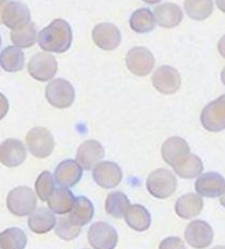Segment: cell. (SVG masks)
Returning a JSON list of instances; mask_svg holds the SVG:
<instances>
[{
    "label": "cell",
    "instance_id": "obj_1",
    "mask_svg": "<svg viewBox=\"0 0 225 249\" xmlns=\"http://www.w3.org/2000/svg\"><path fill=\"white\" fill-rule=\"evenodd\" d=\"M72 42V27L63 19H55L38 35V46L44 52L62 54L70 48Z\"/></svg>",
    "mask_w": 225,
    "mask_h": 249
},
{
    "label": "cell",
    "instance_id": "obj_2",
    "mask_svg": "<svg viewBox=\"0 0 225 249\" xmlns=\"http://www.w3.org/2000/svg\"><path fill=\"white\" fill-rule=\"evenodd\" d=\"M7 209L17 217L31 215L37 210V196L28 186H18L7 196Z\"/></svg>",
    "mask_w": 225,
    "mask_h": 249
},
{
    "label": "cell",
    "instance_id": "obj_3",
    "mask_svg": "<svg viewBox=\"0 0 225 249\" xmlns=\"http://www.w3.org/2000/svg\"><path fill=\"white\" fill-rule=\"evenodd\" d=\"M147 190L154 198L166 199L175 192L177 180L167 169H156L150 175L146 180Z\"/></svg>",
    "mask_w": 225,
    "mask_h": 249
},
{
    "label": "cell",
    "instance_id": "obj_4",
    "mask_svg": "<svg viewBox=\"0 0 225 249\" xmlns=\"http://www.w3.org/2000/svg\"><path fill=\"white\" fill-rule=\"evenodd\" d=\"M75 89L72 83L63 78H56L47 85L46 98L56 108L70 107L75 102Z\"/></svg>",
    "mask_w": 225,
    "mask_h": 249
},
{
    "label": "cell",
    "instance_id": "obj_5",
    "mask_svg": "<svg viewBox=\"0 0 225 249\" xmlns=\"http://www.w3.org/2000/svg\"><path fill=\"white\" fill-rule=\"evenodd\" d=\"M26 144L32 155L38 159H46L54 150V136L43 127H35L26 135Z\"/></svg>",
    "mask_w": 225,
    "mask_h": 249
},
{
    "label": "cell",
    "instance_id": "obj_6",
    "mask_svg": "<svg viewBox=\"0 0 225 249\" xmlns=\"http://www.w3.org/2000/svg\"><path fill=\"white\" fill-rule=\"evenodd\" d=\"M201 124L206 130L212 133L225 129V94L212 100L202 109Z\"/></svg>",
    "mask_w": 225,
    "mask_h": 249
},
{
    "label": "cell",
    "instance_id": "obj_7",
    "mask_svg": "<svg viewBox=\"0 0 225 249\" xmlns=\"http://www.w3.org/2000/svg\"><path fill=\"white\" fill-rule=\"evenodd\" d=\"M155 60L149 49L145 47H134L126 55V67L133 75L145 77L152 72Z\"/></svg>",
    "mask_w": 225,
    "mask_h": 249
},
{
    "label": "cell",
    "instance_id": "obj_8",
    "mask_svg": "<svg viewBox=\"0 0 225 249\" xmlns=\"http://www.w3.org/2000/svg\"><path fill=\"white\" fill-rule=\"evenodd\" d=\"M88 240L94 249H114L118 244V234L111 225L98 221L89 228Z\"/></svg>",
    "mask_w": 225,
    "mask_h": 249
},
{
    "label": "cell",
    "instance_id": "obj_9",
    "mask_svg": "<svg viewBox=\"0 0 225 249\" xmlns=\"http://www.w3.org/2000/svg\"><path fill=\"white\" fill-rule=\"evenodd\" d=\"M2 23L12 31L21 29L31 23V12L20 1H6L1 17Z\"/></svg>",
    "mask_w": 225,
    "mask_h": 249
},
{
    "label": "cell",
    "instance_id": "obj_10",
    "mask_svg": "<svg viewBox=\"0 0 225 249\" xmlns=\"http://www.w3.org/2000/svg\"><path fill=\"white\" fill-rule=\"evenodd\" d=\"M28 72L34 79L48 82L57 72V62L53 55L38 53L31 58L28 63Z\"/></svg>",
    "mask_w": 225,
    "mask_h": 249
},
{
    "label": "cell",
    "instance_id": "obj_11",
    "mask_svg": "<svg viewBox=\"0 0 225 249\" xmlns=\"http://www.w3.org/2000/svg\"><path fill=\"white\" fill-rule=\"evenodd\" d=\"M153 87L162 94H173L181 87V76L175 68L162 65L152 76Z\"/></svg>",
    "mask_w": 225,
    "mask_h": 249
},
{
    "label": "cell",
    "instance_id": "obj_12",
    "mask_svg": "<svg viewBox=\"0 0 225 249\" xmlns=\"http://www.w3.org/2000/svg\"><path fill=\"white\" fill-rule=\"evenodd\" d=\"M185 238L190 247L204 249L211 245L214 240V231L208 222L194 220L186 227Z\"/></svg>",
    "mask_w": 225,
    "mask_h": 249
},
{
    "label": "cell",
    "instance_id": "obj_13",
    "mask_svg": "<svg viewBox=\"0 0 225 249\" xmlns=\"http://www.w3.org/2000/svg\"><path fill=\"white\" fill-rule=\"evenodd\" d=\"M161 155L164 161L174 168L190 155V148L185 139L171 136L162 144Z\"/></svg>",
    "mask_w": 225,
    "mask_h": 249
},
{
    "label": "cell",
    "instance_id": "obj_14",
    "mask_svg": "<svg viewBox=\"0 0 225 249\" xmlns=\"http://www.w3.org/2000/svg\"><path fill=\"white\" fill-rule=\"evenodd\" d=\"M93 40L97 47L103 50H114L121 42V33L113 23H98L93 29Z\"/></svg>",
    "mask_w": 225,
    "mask_h": 249
},
{
    "label": "cell",
    "instance_id": "obj_15",
    "mask_svg": "<svg viewBox=\"0 0 225 249\" xmlns=\"http://www.w3.org/2000/svg\"><path fill=\"white\" fill-rule=\"evenodd\" d=\"M93 177L97 185L103 189H114L123 179V173L119 165L114 162H100L94 168Z\"/></svg>",
    "mask_w": 225,
    "mask_h": 249
},
{
    "label": "cell",
    "instance_id": "obj_16",
    "mask_svg": "<svg viewBox=\"0 0 225 249\" xmlns=\"http://www.w3.org/2000/svg\"><path fill=\"white\" fill-rule=\"evenodd\" d=\"M105 155L104 147L98 141L88 140L83 142L76 153L77 163L85 170H91L98 164Z\"/></svg>",
    "mask_w": 225,
    "mask_h": 249
},
{
    "label": "cell",
    "instance_id": "obj_17",
    "mask_svg": "<svg viewBox=\"0 0 225 249\" xmlns=\"http://www.w3.org/2000/svg\"><path fill=\"white\" fill-rule=\"evenodd\" d=\"M83 176L81 165L74 160L62 161L55 169L54 180L61 188L69 189L75 186Z\"/></svg>",
    "mask_w": 225,
    "mask_h": 249
},
{
    "label": "cell",
    "instance_id": "obj_18",
    "mask_svg": "<svg viewBox=\"0 0 225 249\" xmlns=\"http://www.w3.org/2000/svg\"><path fill=\"white\" fill-rule=\"evenodd\" d=\"M195 190L202 197L217 198L225 192V179L217 173L203 174L195 182Z\"/></svg>",
    "mask_w": 225,
    "mask_h": 249
},
{
    "label": "cell",
    "instance_id": "obj_19",
    "mask_svg": "<svg viewBox=\"0 0 225 249\" xmlns=\"http://www.w3.org/2000/svg\"><path fill=\"white\" fill-rule=\"evenodd\" d=\"M26 148L18 139H7L0 144V163L6 167H19L26 160Z\"/></svg>",
    "mask_w": 225,
    "mask_h": 249
},
{
    "label": "cell",
    "instance_id": "obj_20",
    "mask_svg": "<svg viewBox=\"0 0 225 249\" xmlns=\"http://www.w3.org/2000/svg\"><path fill=\"white\" fill-rule=\"evenodd\" d=\"M154 18L160 27L173 28L179 26L183 19V12L179 5L166 2L156 6L154 10Z\"/></svg>",
    "mask_w": 225,
    "mask_h": 249
},
{
    "label": "cell",
    "instance_id": "obj_21",
    "mask_svg": "<svg viewBox=\"0 0 225 249\" xmlns=\"http://www.w3.org/2000/svg\"><path fill=\"white\" fill-rule=\"evenodd\" d=\"M56 226V218L50 210L40 207L29 215L28 227L37 234H46Z\"/></svg>",
    "mask_w": 225,
    "mask_h": 249
},
{
    "label": "cell",
    "instance_id": "obj_22",
    "mask_svg": "<svg viewBox=\"0 0 225 249\" xmlns=\"http://www.w3.org/2000/svg\"><path fill=\"white\" fill-rule=\"evenodd\" d=\"M203 210V200L198 195L187 194L177 199L175 212L182 219H192L197 217Z\"/></svg>",
    "mask_w": 225,
    "mask_h": 249
},
{
    "label": "cell",
    "instance_id": "obj_23",
    "mask_svg": "<svg viewBox=\"0 0 225 249\" xmlns=\"http://www.w3.org/2000/svg\"><path fill=\"white\" fill-rule=\"evenodd\" d=\"M76 198L70 190L64 188L55 189L48 199V207L56 214H67L70 213L75 205Z\"/></svg>",
    "mask_w": 225,
    "mask_h": 249
},
{
    "label": "cell",
    "instance_id": "obj_24",
    "mask_svg": "<svg viewBox=\"0 0 225 249\" xmlns=\"http://www.w3.org/2000/svg\"><path fill=\"white\" fill-rule=\"evenodd\" d=\"M125 220L126 224L137 232L147 231L152 224V218L146 207L138 205V204L130 206L125 214Z\"/></svg>",
    "mask_w": 225,
    "mask_h": 249
},
{
    "label": "cell",
    "instance_id": "obj_25",
    "mask_svg": "<svg viewBox=\"0 0 225 249\" xmlns=\"http://www.w3.org/2000/svg\"><path fill=\"white\" fill-rule=\"evenodd\" d=\"M0 65L7 72H18L23 69L25 54L17 47H6L0 53Z\"/></svg>",
    "mask_w": 225,
    "mask_h": 249
},
{
    "label": "cell",
    "instance_id": "obj_26",
    "mask_svg": "<svg viewBox=\"0 0 225 249\" xmlns=\"http://www.w3.org/2000/svg\"><path fill=\"white\" fill-rule=\"evenodd\" d=\"M94 209L93 203L88 199L87 197H79L76 198L75 205H74L73 210L69 213V217L72 220L75 222L78 226H84V225L89 224L91 219L94 218Z\"/></svg>",
    "mask_w": 225,
    "mask_h": 249
},
{
    "label": "cell",
    "instance_id": "obj_27",
    "mask_svg": "<svg viewBox=\"0 0 225 249\" xmlns=\"http://www.w3.org/2000/svg\"><path fill=\"white\" fill-rule=\"evenodd\" d=\"M155 18L154 13L149 8H139L130 18V27L135 33L146 34L152 32L155 27Z\"/></svg>",
    "mask_w": 225,
    "mask_h": 249
},
{
    "label": "cell",
    "instance_id": "obj_28",
    "mask_svg": "<svg viewBox=\"0 0 225 249\" xmlns=\"http://www.w3.org/2000/svg\"><path fill=\"white\" fill-rule=\"evenodd\" d=\"M130 200L123 192L115 191L108 195L105 200V211L111 217L120 219L125 217L127 210L130 209Z\"/></svg>",
    "mask_w": 225,
    "mask_h": 249
},
{
    "label": "cell",
    "instance_id": "obj_29",
    "mask_svg": "<svg viewBox=\"0 0 225 249\" xmlns=\"http://www.w3.org/2000/svg\"><path fill=\"white\" fill-rule=\"evenodd\" d=\"M27 235L21 228L12 227L0 233V249H25Z\"/></svg>",
    "mask_w": 225,
    "mask_h": 249
},
{
    "label": "cell",
    "instance_id": "obj_30",
    "mask_svg": "<svg viewBox=\"0 0 225 249\" xmlns=\"http://www.w3.org/2000/svg\"><path fill=\"white\" fill-rule=\"evenodd\" d=\"M174 171L176 175H179L181 178L186 179H191L196 178L200 176L203 171V163L202 160L200 157L190 154L185 161H182L180 164H177L176 167H174Z\"/></svg>",
    "mask_w": 225,
    "mask_h": 249
},
{
    "label": "cell",
    "instance_id": "obj_31",
    "mask_svg": "<svg viewBox=\"0 0 225 249\" xmlns=\"http://www.w3.org/2000/svg\"><path fill=\"white\" fill-rule=\"evenodd\" d=\"M185 8L188 17L196 21L208 19L211 16L214 10V2L210 0H203V1H185Z\"/></svg>",
    "mask_w": 225,
    "mask_h": 249
},
{
    "label": "cell",
    "instance_id": "obj_32",
    "mask_svg": "<svg viewBox=\"0 0 225 249\" xmlns=\"http://www.w3.org/2000/svg\"><path fill=\"white\" fill-rule=\"evenodd\" d=\"M11 40L16 46L19 48H29L34 46V43L38 41L37 28L34 23H29L28 26L23 27L18 31L11 32Z\"/></svg>",
    "mask_w": 225,
    "mask_h": 249
},
{
    "label": "cell",
    "instance_id": "obj_33",
    "mask_svg": "<svg viewBox=\"0 0 225 249\" xmlns=\"http://www.w3.org/2000/svg\"><path fill=\"white\" fill-rule=\"evenodd\" d=\"M82 227L76 225L75 222L72 220V218L68 215V217H62L58 219V221L56 222L55 226V233L58 238L62 240H66V241H69V240L76 239L77 236L81 234Z\"/></svg>",
    "mask_w": 225,
    "mask_h": 249
},
{
    "label": "cell",
    "instance_id": "obj_34",
    "mask_svg": "<svg viewBox=\"0 0 225 249\" xmlns=\"http://www.w3.org/2000/svg\"><path fill=\"white\" fill-rule=\"evenodd\" d=\"M35 191H37V195L40 198V200L48 201L50 196L55 191L54 178H53L52 174L49 171H43L38 177L37 182H35Z\"/></svg>",
    "mask_w": 225,
    "mask_h": 249
},
{
    "label": "cell",
    "instance_id": "obj_35",
    "mask_svg": "<svg viewBox=\"0 0 225 249\" xmlns=\"http://www.w3.org/2000/svg\"><path fill=\"white\" fill-rule=\"evenodd\" d=\"M159 249H186L183 241L177 236H170L162 240L159 246Z\"/></svg>",
    "mask_w": 225,
    "mask_h": 249
},
{
    "label": "cell",
    "instance_id": "obj_36",
    "mask_svg": "<svg viewBox=\"0 0 225 249\" xmlns=\"http://www.w3.org/2000/svg\"><path fill=\"white\" fill-rule=\"evenodd\" d=\"M8 108H10V104H8L7 98L2 93H0V120L4 119L5 115L7 114Z\"/></svg>",
    "mask_w": 225,
    "mask_h": 249
},
{
    "label": "cell",
    "instance_id": "obj_37",
    "mask_svg": "<svg viewBox=\"0 0 225 249\" xmlns=\"http://www.w3.org/2000/svg\"><path fill=\"white\" fill-rule=\"evenodd\" d=\"M218 52H220L222 57L225 58V35H223L221 40L218 41Z\"/></svg>",
    "mask_w": 225,
    "mask_h": 249
},
{
    "label": "cell",
    "instance_id": "obj_38",
    "mask_svg": "<svg viewBox=\"0 0 225 249\" xmlns=\"http://www.w3.org/2000/svg\"><path fill=\"white\" fill-rule=\"evenodd\" d=\"M216 2H217V7L220 8L222 12H224L225 13V1L224 0H218V1H216Z\"/></svg>",
    "mask_w": 225,
    "mask_h": 249
},
{
    "label": "cell",
    "instance_id": "obj_39",
    "mask_svg": "<svg viewBox=\"0 0 225 249\" xmlns=\"http://www.w3.org/2000/svg\"><path fill=\"white\" fill-rule=\"evenodd\" d=\"M5 2H6V1H2V0H0V23H2L1 17H2V10H4Z\"/></svg>",
    "mask_w": 225,
    "mask_h": 249
},
{
    "label": "cell",
    "instance_id": "obj_40",
    "mask_svg": "<svg viewBox=\"0 0 225 249\" xmlns=\"http://www.w3.org/2000/svg\"><path fill=\"white\" fill-rule=\"evenodd\" d=\"M221 79H222V83L225 85V67L223 68V70H222L221 72Z\"/></svg>",
    "mask_w": 225,
    "mask_h": 249
},
{
    "label": "cell",
    "instance_id": "obj_41",
    "mask_svg": "<svg viewBox=\"0 0 225 249\" xmlns=\"http://www.w3.org/2000/svg\"><path fill=\"white\" fill-rule=\"evenodd\" d=\"M221 204H222V206L225 207V192L222 195V197H221Z\"/></svg>",
    "mask_w": 225,
    "mask_h": 249
},
{
    "label": "cell",
    "instance_id": "obj_42",
    "mask_svg": "<svg viewBox=\"0 0 225 249\" xmlns=\"http://www.w3.org/2000/svg\"><path fill=\"white\" fill-rule=\"evenodd\" d=\"M211 249H225V246H217V247H214Z\"/></svg>",
    "mask_w": 225,
    "mask_h": 249
},
{
    "label": "cell",
    "instance_id": "obj_43",
    "mask_svg": "<svg viewBox=\"0 0 225 249\" xmlns=\"http://www.w3.org/2000/svg\"><path fill=\"white\" fill-rule=\"evenodd\" d=\"M0 46H1V37H0Z\"/></svg>",
    "mask_w": 225,
    "mask_h": 249
}]
</instances>
